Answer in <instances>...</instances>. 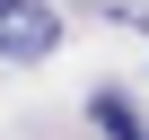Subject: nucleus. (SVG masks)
Here are the masks:
<instances>
[{
    "label": "nucleus",
    "mask_w": 149,
    "mask_h": 140,
    "mask_svg": "<svg viewBox=\"0 0 149 140\" xmlns=\"http://www.w3.org/2000/svg\"><path fill=\"white\" fill-rule=\"evenodd\" d=\"M88 123H97L105 140H149V123L132 114V96H123V88H97V96H88Z\"/></svg>",
    "instance_id": "obj_2"
},
{
    "label": "nucleus",
    "mask_w": 149,
    "mask_h": 140,
    "mask_svg": "<svg viewBox=\"0 0 149 140\" xmlns=\"http://www.w3.org/2000/svg\"><path fill=\"white\" fill-rule=\"evenodd\" d=\"M61 53V18L44 9V0H0V61H53Z\"/></svg>",
    "instance_id": "obj_1"
}]
</instances>
